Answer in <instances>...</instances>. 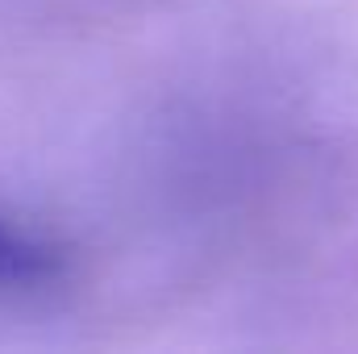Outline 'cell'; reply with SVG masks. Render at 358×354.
I'll list each match as a JSON object with an SVG mask.
<instances>
[{
    "mask_svg": "<svg viewBox=\"0 0 358 354\" xmlns=\"http://www.w3.org/2000/svg\"><path fill=\"white\" fill-rule=\"evenodd\" d=\"M67 275V250L0 204V296L55 288Z\"/></svg>",
    "mask_w": 358,
    "mask_h": 354,
    "instance_id": "cell-1",
    "label": "cell"
}]
</instances>
